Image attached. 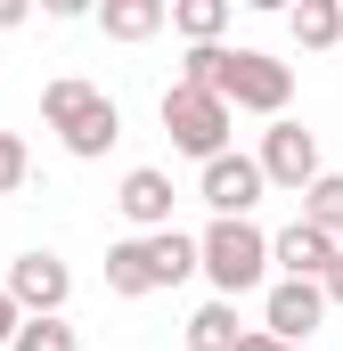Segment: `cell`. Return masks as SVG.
Returning <instances> with one entry per match:
<instances>
[{
	"label": "cell",
	"mask_w": 343,
	"mask_h": 351,
	"mask_svg": "<svg viewBox=\"0 0 343 351\" xmlns=\"http://www.w3.org/2000/svg\"><path fill=\"white\" fill-rule=\"evenodd\" d=\"M16 327H25V311H16V302H8V294H0V351L16 343Z\"/></svg>",
	"instance_id": "ffe728a7"
},
{
	"label": "cell",
	"mask_w": 343,
	"mask_h": 351,
	"mask_svg": "<svg viewBox=\"0 0 343 351\" xmlns=\"http://www.w3.org/2000/svg\"><path fill=\"white\" fill-rule=\"evenodd\" d=\"M196 269L221 286V302H237V294H254L261 269H270V237H261L254 221H213L196 237Z\"/></svg>",
	"instance_id": "7a4b0ae2"
},
{
	"label": "cell",
	"mask_w": 343,
	"mask_h": 351,
	"mask_svg": "<svg viewBox=\"0 0 343 351\" xmlns=\"http://www.w3.org/2000/svg\"><path fill=\"white\" fill-rule=\"evenodd\" d=\"M147 245V278L156 286H180V278H196V237H180V229H156V237H139Z\"/></svg>",
	"instance_id": "8fae6325"
},
{
	"label": "cell",
	"mask_w": 343,
	"mask_h": 351,
	"mask_svg": "<svg viewBox=\"0 0 343 351\" xmlns=\"http://www.w3.org/2000/svg\"><path fill=\"white\" fill-rule=\"evenodd\" d=\"M0 294H8L25 319H58V311H66V294H74V269L58 262V254H16Z\"/></svg>",
	"instance_id": "8992f818"
},
{
	"label": "cell",
	"mask_w": 343,
	"mask_h": 351,
	"mask_svg": "<svg viewBox=\"0 0 343 351\" xmlns=\"http://www.w3.org/2000/svg\"><path fill=\"white\" fill-rule=\"evenodd\" d=\"M204 204H213V221H246L261 204L254 156H213V164H204Z\"/></svg>",
	"instance_id": "ba28073f"
},
{
	"label": "cell",
	"mask_w": 343,
	"mask_h": 351,
	"mask_svg": "<svg viewBox=\"0 0 343 351\" xmlns=\"http://www.w3.org/2000/svg\"><path fill=\"white\" fill-rule=\"evenodd\" d=\"M237 351H278V343H270V335H237Z\"/></svg>",
	"instance_id": "7402d4cb"
},
{
	"label": "cell",
	"mask_w": 343,
	"mask_h": 351,
	"mask_svg": "<svg viewBox=\"0 0 343 351\" xmlns=\"http://www.w3.org/2000/svg\"><path fill=\"white\" fill-rule=\"evenodd\" d=\"M41 114H49V131L66 139V156H106L115 139H123V114H115V98L98 82H74V74H58V82L41 90Z\"/></svg>",
	"instance_id": "6da1fadb"
},
{
	"label": "cell",
	"mask_w": 343,
	"mask_h": 351,
	"mask_svg": "<svg viewBox=\"0 0 343 351\" xmlns=\"http://www.w3.org/2000/svg\"><path fill=\"white\" fill-rule=\"evenodd\" d=\"M115 204H123V221H139L147 237H156V229H172V172H156V164L123 172V188H115Z\"/></svg>",
	"instance_id": "9c48e42d"
},
{
	"label": "cell",
	"mask_w": 343,
	"mask_h": 351,
	"mask_svg": "<svg viewBox=\"0 0 343 351\" xmlns=\"http://www.w3.org/2000/svg\"><path fill=\"white\" fill-rule=\"evenodd\" d=\"M286 25H294L303 49H335V41H343V8H335V0H303Z\"/></svg>",
	"instance_id": "9a60e30c"
},
{
	"label": "cell",
	"mask_w": 343,
	"mask_h": 351,
	"mask_svg": "<svg viewBox=\"0 0 343 351\" xmlns=\"http://www.w3.org/2000/svg\"><path fill=\"white\" fill-rule=\"evenodd\" d=\"M343 245L335 237H319V229H303V221H294V229H278V237H270V262L286 269V278H311V286H319V269L335 262Z\"/></svg>",
	"instance_id": "30bf717a"
},
{
	"label": "cell",
	"mask_w": 343,
	"mask_h": 351,
	"mask_svg": "<svg viewBox=\"0 0 343 351\" xmlns=\"http://www.w3.org/2000/svg\"><path fill=\"white\" fill-rule=\"evenodd\" d=\"M164 131L172 147H188L196 164H213V156H229V106L213 98V90H164Z\"/></svg>",
	"instance_id": "277c9868"
},
{
	"label": "cell",
	"mask_w": 343,
	"mask_h": 351,
	"mask_svg": "<svg viewBox=\"0 0 343 351\" xmlns=\"http://www.w3.org/2000/svg\"><path fill=\"white\" fill-rule=\"evenodd\" d=\"M319 319H327V302H319V286H311V278H278V286H270V302H261V335H270V343H311V327H319Z\"/></svg>",
	"instance_id": "52a82bcc"
},
{
	"label": "cell",
	"mask_w": 343,
	"mask_h": 351,
	"mask_svg": "<svg viewBox=\"0 0 343 351\" xmlns=\"http://www.w3.org/2000/svg\"><path fill=\"white\" fill-rule=\"evenodd\" d=\"M25 172H33L25 139H16V131H0V196H16V188H25Z\"/></svg>",
	"instance_id": "ac0fdd59"
},
{
	"label": "cell",
	"mask_w": 343,
	"mask_h": 351,
	"mask_svg": "<svg viewBox=\"0 0 343 351\" xmlns=\"http://www.w3.org/2000/svg\"><path fill=\"white\" fill-rule=\"evenodd\" d=\"M164 33V0H106V41H147Z\"/></svg>",
	"instance_id": "5bb4252c"
},
{
	"label": "cell",
	"mask_w": 343,
	"mask_h": 351,
	"mask_svg": "<svg viewBox=\"0 0 343 351\" xmlns=\"http://www.w3.org/2000/svg\"><path fill=\"white\" fill-rule=\"evenodd\" d=\"M278 351H294V343H278Z\"/></svg>",
	"instance_id": "603a6c76"
},
{
	"label": "cell",
	"mask_w": 343,
	"mask_h": 351,
	"mask_svg": "<svg viewBox=\"0 0 343 351\" xmlns=\"http://www.w3.org/2000/svg\"><path fill=\"white\" fill-rule=\"evenodd\" d=\"M303 229H319V237L343 245V172H319L303 188Z\"/></svg>",
	"instance_id": "7c38bea8"
},
{
	"label": "cell",
	"mask_w": 343,
	"mask_h": 351,
	"mask_svg": "<svg viewBox=\"0 0 343 351\" xmlns=\"http://www.w3.org/2000/svg\"><path fill=\"white\" fill-rule=\"evenodd\" d=\"M213 98L237 114H286V98H294V66H278L270 49H221V74H213Z\"/></svg>",
	"instance_id": "3957f363"
},
{
	"label": "cell",
	"mask_w": 343,
	"mask_h": 351,
	"mask_svg": "<svg viewBox=\"0 0 343 351\" xmlns=\"http://www.w3.org/2000/svg\"><path fill=\"white\" fill-rule=\"evenodd\" d=\"M8 25H25V0H0V33H8Z\"/></svg>",
	"instance_id": "44dd1931"
},
{
	"label": "cell",
	"mask_w": 343,
	"mask_h": 351,
	"mask_svg": "<svg viewBox=\"0 0 343 351\" xmlns=\"http://www.w3.org/2000/svg\"><path fill=\"white\" fill-rule=\"evenodd\" d=\"M254 172H261V188H294V196H303V188L319 180V139H311L303 123H286V114H278V123L261 131Z\"/></svg>",
	"instance_id": "5b68a950"
},
{
	"label": "cell",
	"mask_w": 343,
	"mask_h": 351,
	"mask_svg": "<svg viewBox=\"0 0 343 351\" xmlns=\"http://www.w3.org/2000/svg\"><path fill=\"white\" fill-rule=\"evenodd\" d=\"M8 351H74V327H66V319H25Z\"/></svg>",
	"instance_id": "e0dca14e"
},
{
	"label": "cell",
	"mask_w": 343,
	"mask_h": 351,
	"mask_svg": "<svg viewBox=\"0 0 343 351\" xmlns=\"http://www.w3.org/2000/svg\"><path fill=\"white\" fill-rule=\"evenodd\" d=\"M319 302H343V254H335L327 269H319Z\"/></svg>",
	"instance_id": "d6986e66"
},
{
	"label": "cell",
	"mask_w": 343,
	"mask_h": 351,
	"mask_svg": "<svg viewBox=\"0 0 343 351\" xmlns=\"http://www.w3.org/2000/svg\"><path fill=\"white\" fill-rule=\"evenodd\" d=\"M188 351H237V311L229 302H204L188 319Z\"/></svg>",
	"instance_id": "2e32d148"
},
{
	"label": "cell",
	"mask_w": 343,
	"mask_h": 351,
	"mask_svg": "<svg viewBox=\"0 0 343 351\" xmlns=\"http://www.w3.org/2000/svg\"><path fill=\"white\" fill-rule=\"evenodd\" d=\"M164 16L188 33V49H213V41L229 33V0H172Z\"/></svg>",
	"instance_id": "4fadbf2b"
}]
</instances>
